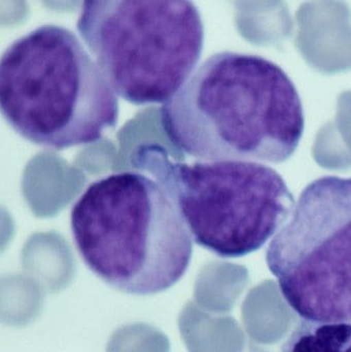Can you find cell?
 Returning <instances> with one entry per match:
<instances>
[{
  "label": "cell",
  "instance_id": "3",
  "mask_svg": "<svg viewBox=\"0 0 351 352\" xmlns=\"http://www.w3.org/2000/svg\"><path fill=\"white\" fill-rule=\"evenodd\" d=\"M0 107L21 138L54 151L97 142L119 121L115 91L82 41L60 25H41L4 50Z\"/></svg>",
  "mask_w": 351,
  "mask_h": 352
},
{
  "label": "cell",
  "instance_id": "7",
  "mask_svg": "<svg viewBox=\"0 0 351 352\" xmlns=\"http://www.w3.org/2000/svg\"><path fill=\"white\" fill-rule=\"evenodd\" d=\"M282 352H351V320H302L282 345Z\"/></svg>",
  "mask_w": 351,
  "mask_h": 352
},
{
  "label": "cell",
  "instance_id": "1",
  "mask_svg": "<svg viewBox=\"0 0 351 352\" xmlns=\"http://www.w3.org/2000/svg\"><path fill=\"white\" fill-rule=\"evenodd\" d=\"M163 131L201 161L286 162L305 129L300 94L278 64L224 51L208 57L160 109Z\"/></svg>",
  "mask_w": 351,
  "mask_h": 352
},
{
  "label": "cell",
  "instance_id": "2",
  "mask_svg": "<svg viewBox=\"0 0 351 352\" xmlns=\"http://www.w3.org/2000/svg\"><path fill=\"white\" fill-rule=\"evenodd\" d=\"M70 229L87 268L127 295L168 291L193 256V240L164 188L136 171L89 184L72 206Z\"/></svg>",
  "mask_w": 351,
  "mask_h": 352
},
{
  "label": "cell",
  "instance_id": "6",
  "mask_svg": "<svg viewBox=\"0 0 351 352\" xmlns=\"http://www.w3.org/2000/svg\"><path fill=\"white\" fill-rule=\"evenodd\" d=\"M266 263L303 320H351V177L307 184L270 242Z\"/></svg>",
  "mask_w": 351,
  "mask_h": 352
},
{
  "label": "cell",
  "instance_id": "4",
  "mask_svg": "<svg viewBox=\"0 0 351 352\" xmlns=\"http://www.w3.org/2000/svg\"><path fill=\"white\" fill-rule=\"evenodd\" d=\"M132 164L152 175L177 207L194 243L222 258L261 250L291 217L295 199L284 177L251 161L181 162L146 144Z\"/></svg>",
  "mask_w": 351,
  "mask_h": 352
},
{
  "label": "cell",
  "instance_id": "5",
  "mask_svg": "<svg viewBox=\"0 0 351 352\" xmlns=\"http://www.w3.org/2000/svg\"><path fill=\"white\" fill-rule=\"evenodd\" d=\"M76 29L113 90L134 105L169 100L203 51V21L188 0H89Z\"/></svg>",
  "mask_w": 351,
  "mask_h": 352
}]
</instances>
